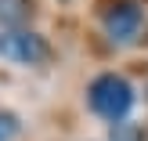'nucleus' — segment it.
I'll list each match as a JSON object with an SVG mask.
<instances>
[{
	"label": "nucleus",
	"mask_w": 148,
	"mask_h": 141,
	"mask_svg": "<svg viewBox=\"0 0 148 141\" xmlns=\"http://www.w3.org/2000/svg\"><path fill=\"white\" fill-rule=\"evenodd\" d=\"M87 98H90V109L98 116L119 123L123 116L130 112V105H134V87H130L123 76H116V72H105V76H98L90 83Z\"/></svg>",
	"instance_id": "1"
},
{
	"label": "nucleus",
	"mask_w": 148,
	"mask_h": 141,
	"mask_svg": "<svg viewBox=\"0 0 148 141\" xmlns=\"http://www.w3.org/2000/svg\"><path fill=\"white\" fill-rule=\"evenodd\" d=\"M0 58L18 65H43L51 58V43L29 29H7V33H0Z\"/></svg>",
	"instance_id": "2"
},
{
	"label": "nucleus",
	"mask_w": 148,
	"mask_h": 141,
	"mask_svg": "<svg viewBox=\"0 0 148 141\" xmlns=\"http://www.w3.org/2000/svg\"><path fill=\"white\" fill-rule=\"evenodd\" d=\"M105 33L116 43H130L141 33V4H134V0H112L105 7Z\"/></svg>",
	"instance_id": "3"
},
{
	"label": "nucleus",
	"mask_w": 148,
	"mask_h": 141,
	"mask_svg": "<svg viewBox=\"0 0 148 141\" xmlns=\"http://www.w3.org/2000/svg\"><path fill=\"white\" fill-rule=\"evenodd\" d=\"M29 14H33L29 0H0V22H7V25H22Z\"/></svg>",
	"instance_id": "4"
},
{
	"label": "nucleus",
	"mask_w": 148,
	"mask_h": 141,
	"mask_svg": "<svg viewBox=\"0 0 148 141\" xmlns=\"http://www.w3.org/2000/svg\"><path fill=\"white\" fill-rule=\"evenodd\" d=\"M14 134H18V116L0 112V141H11Z\"/></svg>",
	"instance_id": "5"
}]
</instances>
